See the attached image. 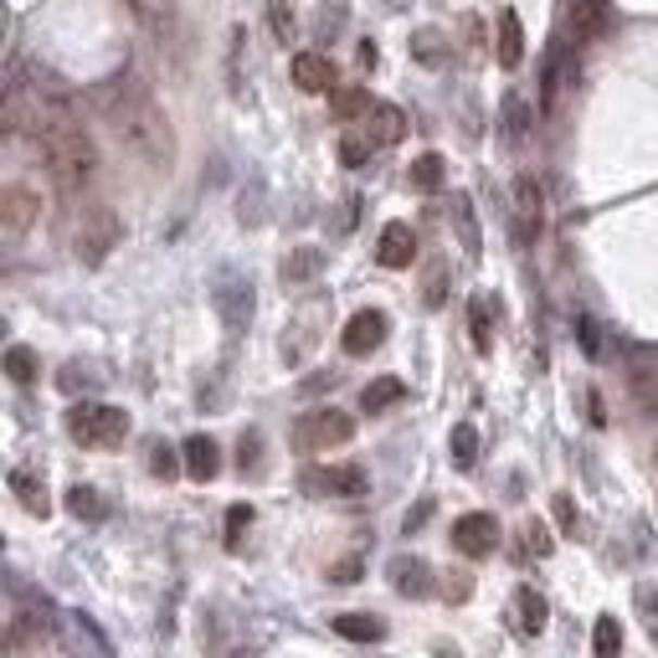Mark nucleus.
I'll return each mask as SVG.
<instances>
[{
    "instance_id": "nucleus-42",
    "label": "nucleus",
    "mask_w": 658,
    "mask_h": 658,
    "mask_svg": "<svg viewBox=\"0 0 658 658\" xmlns=\"http://www.w3.org/2000/svg\"><path fill=\"white\" fill-rule=\"evenodd\" d=\"M257 453H263V443H257V432H248V438L237 443V464L252 468V464H257Z\"/></svg>"
},
{
    "instance_id": "nucleus-33",
    "label": "nucleus",
    "mask_w": 658,
    "mask_h": 658,
    "mask_svg": "<svg viewBox=\"0 0 658 658\" xmlns=\"http://www.w3.org/2000/svg\"><path fill=\"white\" fill-rule=\"evenodd\" d=\"M422 299H427V309H443L447 304V263H427Z\"/></svg>"
},
{
    "instance_id": "nucleus-11",
    "label": "nucleus",
    "mask_w": 658,
    "mask_h": 658,
    "mask_svg": "<svg viewBox=\"0 0 658 658\" xmlns=\"http://www.w3.org/2000/svg\"><path fill=\"white\" fill-rule=\"evenodd\" d=\"M376 257H381V268H412V257H417V232H412L407 222H387V227H381V242H376Z\"/></svg>"
},
{
    "instance_id": "nucleus-19",
    "label": "nucleus",
    "mask_w": 658,
    "mask_h": 658,
    "mask_svg": "<svg viewBox=\"0 0 658 658\" xmlns=\"http://www.w3.org/2000/svg\"><path fill=\"white\" fill-rule=\"evenodd\" d=\"M366 124H370V144H396V139L407 135V114L396 103H376L366 114Z\"/></svg>"
},
{
    "instance_id": "nucleus-10",
    "label": "nucleus",
    "mask_w": 658,
    "mask_h": 658,
    "mask_svg": "<svg viewBox=\"0 0 658 658\" xmlns=\"http://www.w3.org/2000/svg\"><path fill=\"white\" fill-rule=\"evenodd\" d=\"M387 329L391 319L381 309H360V314H350V325H345V355H370V350H381V340H387Z\"/></svg>"
},
{
    "instance_id": "nucleus-25",
    "label": "nucleus",
    "mask_w": 658,
    "mask_h": 658,
    "mask_svg": "<svg viewBox=\"0 0 658 658\" xmlns=\"http://www.w3.org/2000/svg\"><path fill=\"white\" fill-rule=\"evenodd\" d=\"M592 658H622V622L612 612L592 622Z\"/></svg>"
},
{
    "instance_id": "nucleus-9",
    "label": "nucleus",
    "mask_w": 658,
    "mask_h": 658,
    "mask_svg": "<svg viewBox=\"0 0 658 658\" xmlns=\"http://www.w3.org/2000/svg\"><path fill=\"white\" fill-rule=\"evenodd\" d=\"M545 227V195L535 186V175H520L515 180V237L530 242V237H541Z\"/></svg>"
},
{
    "instance_id": "nucleus-17",
    "label": "nucleus",
    "mask_w": 658,
    "mask_h": 658,
    "mask_svg": "<svg viewBox=\"0 0 658 658\" xmlns=\"http://www.w3.org/2000/svg\"><path fill=\"white\" fill-rule=\"evenodd\" d=\"M5 484H11V494H16V499L26 504L31 515H41V520H47V509H52V494H47V484H41L31 468H11V479H5Z\"/></svg>"
},
{
    "instance_id": "nucleus-12",
    "label": "nucleus",
    "mask_w": 658,
    "mask_h": 658,
    "mask_svg": "<svg viewBox=\"0 0 658 658\" xmlns=\"http://www.w3.org/2000/svg\"><path fill=\"white\" fill-rule=\"evenodd\" d=\"M180 458H186V473H191L195 484H212L216 473H222V447H216V438H206V432L186 438Z\"/></svg>"
},
{
    "instance_id": "nucleus-23",
    "label": "nucleus",
    "mask_w": 658,
    "mask_h": 658,
    "mask_svg": "<svg viewBox=\"0 0 658 658\" xmlns=\"http://www.w3.org/2000/svg\"><path fill=\"white\" fill-rule=\"evenodd\" d=\"M520 58H524L520 11H504V16H499V67H520Z\"/></svg>"
},
{
    "instance_id": "nucleus-41",
    "label": "nucleus",
    "mask_w": 658,
    "mask_h": 658,
    "mask_svg": "<svg viewBox=\"0 0 658 658\" xmlns=\"http://www.w3.org/2000/svg\"><path fill=\"white\" fill-rule=\"evenodd\" d=\"M556 520H561V530L566 535H577V504H571V494H556Z\"/></svg>"
},
{
    "instance_id": "nucleus-28",
    "label": "nucleus",
    "mask_w": 658,
    "mask_h": 658,
    "mask_svg": "<svg viewBox=\"0 0 658 658\" xmlns=\"http://www.w3.org/2000/svg\"><path fill=\"white\" fill-rule=\"evenodd\" d=\"M376 103H370V93L366 88H334L329 93V114L334 118H360V114H370Z\"/></svg>"
},
{
    "instance_id": "nucleus-18",
    "label": "nucleus",
    "mask_w": 658,
    "mask_h": 658,
    "mask_svg": "<svg viewBox=\"0 0 658 658\" xmlns=\"http://www.w3.org/2000/svg\"><path fill=\"white\" fill-rule=\"evenodd\" d=\"M412 58L422 62V67H447L453 41H447L438 26H417V31H412Z\"/></svg>"
},
{
    "instance_id": "nucleus-13",
    "label": "nucleus",
    "mask_w": 658,
    "mask_h": 658,
    "mask_svg": "<svg viewBox=\"0 0 658 658\" xmlns=\"http://www.w3.org/2000/svg\"><path fill=\"white\" fill-rule=\"evenodd\" d=\"M387 577L402 597H432V566L417 561V556H396V561L387 566Z\"/></svg>"
},
{
    "instance_id": "nucleus-38",
    "label": "nucleus",
    "mask_w": 658,
    "mask_h": 658,
    "mask_svg": "<svg viewBox=\"0 0 658 658\" xmlns=\"http://www.w3.org/2000/svg\"><path fill=\"white\" fill-rule=\"evenodd\" d=\"M248 524H252V504H232V509H227V545H232V551H242Z\"/></svg>"
},
{
    "instance_id": "nucleus-30",
    "label": "nucleus",
    "mask_w": 658,
    "mask_h": 658,
    "mask_svg": "<svg viewBox=\"0 0 658 658\" xmlns=\"http://www.w3.org/2000/svg\"><path fill=\"white\" fill-rule=\"evenodd\" d=\"M67 509H73L78 520H103V515H109L103 494H98V489H88V484H73V489H67Z\"/></svg>"
},
{
    "instance_id": "nucleus-44",
    "label": "nucleus",
    "mask_w": 658,
    "mask_h": 658,
    "mask_svg": "<svg viewBox=\"0 0 658 658\" xmlns=\"http://www.w3.org/2000/svg\"><path fill=\"white\" fill-rule=\"evenodd\" d=\"M427 515H432V499H422V504H417V509H412V515H407V535H412V530H422V524H427Z\"/></svg>"
},
{
    "instance_id": "nucleus-1",
    "label": "nucleus",
    "mask_w": 658,
    "mask_h": 658,
    "mask_svg": "<svg viewBox=\"0 0 658 658\" xmlns=\"http://www.w3.org/2000/svg\"><path fill=\"white\" fill-rule=\"evenodd\" d=\"M98 114L109 118L114 139L129 150L135 160H144L150 170H170L175 165V135H170V118L160 114L155 93L135 78V73H118L103 88H93Z\"/></svg>"
},
{
    "instance_id": "nucleus-8",
    "label": "nucleus",
    "mask_w": 658,
    "mask_h": 658,
    "mask_svg": "<svg viewBox=\"0 0 658 658\" xmlns=\"http://www.w3.org/2000/svg\"><path fill=\"white\" fill-rule=\"evenodd\" d=\"M304 489L309 494H345V499H355V494L370 489V479L360 464H334V468H309L304 473Z\"/></svg>"
},
{
    "instance_id": "nucleus-16",
    "label": "nucleus",
    "mask_w": 658,
    "mask_h": 658,
    "mask_svg": "<svg viewBox=\"0 0 658 658\" xmlns=\"http://www.w3.org/2000/svg\"><path fill=\"white\" fill-rule=\"evenodd\" d=\"M329 628H334L345 643H381L387 638V622L376 618V612H340Z\"/></svg>"
},
{
    "instance_id": "nucleus-32",
    "label": "nucleus",
    "mask_w": 658,
    "mask_h": 658,
    "mask_svg": "<svg viewBox=\"0 0 658 658\" xmlns=\"http://www.w3.org/2000/svg\"><path fill=\"white\" fill-rule=\"evenodd\" d=\"M5 376H11L16 387H31V381H37V350H26V345L5 350Z\"/></svg>"
},
{
    "instance_id": "nucleus-3",
    "label": "nucleus",
    "mask_w": 658,
    "mask_h": 658,
    "mask_svg": "<svg viewBox=\"0 0 658 658\" xmlns=\"http://www.w3.org/2000/svg\"><path fill=\"white\" fill-rule=\"evenodd\" d=\"M350 438H355V422L340 407H319L293 427V443L304 447V453H329V447H345Z\"/></svg>"
},
{
    "instance_id": "nucleus-40",
    "label": "nucleus",
    "mask_w": 658,
    "mask_h": 658,
    "mask_svg": "<svg viewBox=\"0 0 658 658\" xmlns=\"http://www.w3.org/2000/svg\"><path fill=\"white\" fill-rule=\"evenodd\" d=\"M577 329H581V350L592 355V360H602V340H597V319L592 314H581L577 319Z\"/></svg>"
},
{
    "instance_id": "nucleus-14",
    "label": "nucleus",
    "mask_w": 658,
    "mask_h": 658,
    "mask_svg": "<svg viewBox=\"0 0 658 658\" xmlns=\"http://www.w3.org/2000/svg\"><path fill=\"white\" fill-rule=\"evenodd\" d=\"M293 83L304 93H334V62L325 52H299L293 58Z\"/></svg>"
},
{
    "instance_id": "nucleus-43",
    "label": "nucleus",
    "mask_w": 658,
    "mask_h": 658,
    "mask_svg": "<svg viewBox=\"0 0 658 658\" xmlns=\"http://www.w3.org/2000/svg\"><path fill=\"white\" fill-rule=\"evenodd\" d=\"M473 597V581L468 577H447V602H468Z\"/></svg>"
},
{
    "instance_id": "nucleus-24",
    "label": "nucleus",
    "mask_w": 658,
    "mask_h": 658,
    "mask_svg": "<svg viewBox=\"0 0 658 658\" xmlns=\"http://www.w3.org/2000/svg\"><path fill=\"white\" fill-rule=\"evenodd\" d=\"M443 175H447V160L443 155H417L412 160V170H407V180H412V191H443Z\"/></svg>"
},
{
    "instance_id": "nucleus-36",
    "label": "nucleus",
    "mask_w": 658,
    "mask_h": 658,
    "mask_svg": "<svg viewBox=\"0 0 658 658\" xmlns=\"http://www.w3.org/2000/svg\"><path fill=\"white\" fill-rule=\"evenodd\" d=\"M520 551H524V556H551V551H556V545H551V530H545L541 520H524Z\"/></svg>"
},
{
    "instance_id": "nucleus-4",
    "label": "nucleus",
    "mask_w": 658,
    "mask_h": 658,
    "mask_svg": "<svg viewBox=\"0 0 658 658\" xmlns=\"http://www.w3.org/2000/svg\"><path fill=\"white\" fill-rule=\"evenodd\" d=\"M118 237H124V222H118L109 206H93V212L78 222V242H73V248H78V263L83 268H98V263L118 248Z\"/></svg>"
},
{
    "instance_id": "nucleus-15",
    "label": "nucleus",
    "mask_w": 658,
    "mask_h": 658,
    "mask_svg": "<svg viewBox=\"0 0 658 658\" xmlns=\"http://www.w3.org/2000/svg\"><path fill=\"white\" fill-rule=\"evenodd\" d=\"M545 622H551L545 597L535 586H520V592H515V628H520L524 638H535V633H545Z\"/></svg>"
},
{
    "instance_id": "nucleus-27",
    "label": "nucleus",
    "mask_w": 658,
    "mask_h": 658,
    "mask_svg": "<svg viewBox=\"0 0 658 658\" xmlns=\"http://www.w3.org/2000/svg\"><path fill=\"white\" fill-rule=\"evenodd\" d=\"M129 11H135L155 37H165V31L175 26V5H170V0H129Z\"/></svg>"
},
{
    "instance_id": "nucleus-31",
    "label": "nucleus",
    "mask_w": 658,
    "mask_h": 658,
    "mask_svg": "<svg viewBox=\"0 0 658 658\" xmlns=\"http://www.w3.org/2000/svg\"><path fill=\"white\" fill-rule=\"evenodd\" d=\"M447 447H453V464H458V468H473V464H479V427L458 422V427H453V443H447Z\"/></svg>"
},
{
    "instance_id": "nucleus-7",
    "label": "nucleus",
    "mask_w": 658,
    "mask_h": 658,
    "mask_svg": "<svg viewBox=\"0 0 658 658\" xmlns=\"http://www.w3.org/2000/svg\"><path fill=\"white\" fill-rule=\"evenodd\" d=\"M216 309H222V319H227V329H248L252 319V283L242 278V273H216Z\"/></svg>"
},
{
    "instance_id": "nucleus-26",
    "label": "nucleus",
    "mask_w": 658,
    "mask_h": 658,
    "mask_svg": "<svg viewBox=\"0 0 658 658\" xmlns=\"http://www.w3.org/2000/svg\"><path fill=\"white\" fill-rule=\"evenodd\" d=\"M453 222H458V237H464V252L468 257H479L484 242H479V222H473V201L464 191H453Z\"/></svg>"
},
{
    "instance_id": "nucleus-20",
    "label": "nucleus",
    "mask_w": 658,
    "mask_h": 658,
    "mask_svg": "<svg viewBox=\"0 0 658 658\" xmlns=\"http://www.w3.org/2000/svg\"><path fill=\"white\" fill-rule=\"evenodd\" d=\"M468 329H473V350L489 355L494 350V304H489V293H473L468 299Z\"/></svg>"
},
{
    "instance_id": "nucleus-34",
    "label": "nucleus",
    "mask_w": 658,
    "mask_h": 658,
    "mask_svg": "<svg viewBox=\"0 0 658 658\" xmlns=\"http://www.w3.org/2000/svg\"><path fill=\"white\" fill-rule=\"evenodd\" d=\"M268 31H273V41H278V47H289V41H293V31H299V26H293L289 0H268Z\"/></svg>"
},
{
    "instance_id": "nucleus-29",
    "label": "nucleus",
    "mask_w": 658,
    "mask_h": 658,
    "mask_svg": "<svg viewBox=\"0 0 658 658\" xmlns=\"http://www.w3.org/2000/svg\"><path fill=\"white\" fill-rule=\"evenodd\" d=\"M319 268H325L319 248H299V252H289V263H283V283H309Z\"/></svg>"
},
{
    "instance_id": "nucleus-21",
    "label": "nucleus",
    "mask_w": 658,
    "mask_h": 658,
    "mask_svg": "<svg viewBox=\"0 0 658 658\" xmlns=\"http://www.w3.org/2000/svg\"><path fill=\"white\" fill-rule=\"evenodd\" d=\"M402 396H407L402 376H376V381H370V387L360 391V407H366L370 417H376V412H391L396 402H402Z\"/></svg>"
},
{
    "instance_id": "nucleus-37",
    "label": "nucleus",
    "mask_w": 658,
    "mask_h": 658,
    "mask_svg": "<svg viewBox=\"0 0 658 658\" xmlns=\"http://www.w3.org/2000/svg\"><path fill=\"white\" fill-rule=\"evenodd\" d=\"M370 150H376L370 139H360V135H345V139H340V165H350V170H360V165H366V160H370Z\"/></svg>"
},
{
    "instance_id": "nucleus-39",
    "label": "nucleus",
    "mask_w": 658,
    "mask_h": 658,
    "mask_svg": "<svg viewBox=\"0 0 658 658\" xmlns=\"http://www.w3.org/2000/svg\"><path fill=\"white\" fill-rule=\"evenodd\" d=\"M150 473H155V479H175V473H180V458H175L170 443H155V447H150Z\"/></svg>"
},
{
    "instance_id": "nucleus-45",
    "label": "nucleus",
    "mask_w": 658,
    "mask_h": 658,
    "mask_svg": "<svg viewBox=\"0 0 658 658\" xmlns=\"http://www.w3.org/2000/svg\"><path fill=\"white\" fill-rule=\"evenodd\" d=\"M376 58H381V52H376V41H360V62H366V67H376Z\"/></svg>"
},
{
    "instance_id": "nucleus-2",
    "label": "nucleus",
    "mask_w": 658,
    "mask_h": 658,
    "mask_svg": "<svg viewBox=\"0 0 658 658\" xmlns=\"http://www.w3.org/2000/svg\"><path fill=\"white\" fill-rule=\"evenodd\" d=\"M67 432L83 447H118L129 438V417L118 407H109V402H78L67 412Z\"/></svg>"
},
{
    "instance_id": "nucleus-6",
    "label": "nucleus",
    "mask_w": 658,
    "mask_h": 658,
    "mask_svg": "<svg viewBox=\"0 0 658 658\" xmlns=\"http://www.w3.org/2000/svg\"><path fill=\"white\" fill-rule=\"evenodd\" d=\"M37 216H41V195L31 191V186H5V191H0V232L11 237V242L31 232Z\"/></svg>"
},
{
    "instance_id": "nucleus-22",
    "label": "nucleus",
    "mask_w": 658,
    "mask_h": 658,
    "mask_svg": "<svg viewBox=\"0 0 658 658\" xmlns=\"http://www.w3.org/2000/svg\"><path fill=\"white\" fill-rule=\"evenodd\" d=\"M571 31H577V41H592L607 31V0H577L571 5Z\"/></svg>"
},
{
    "instance_id": "nucleus-35",
    "label": "nucleus",
    "mask_w": 658,
    "mask_h": 658,
    "mask_svg": "<svg viewBox=\"0 0 658 658\" xmlns=\"http://www.w3.org/2000/svg\"><path fill=\"white\" fill-rule=\"evenodd\" d=\"M504 129H509V135L515 139H524V129H530V109H524V98L520 93H504Z\"/></svg>"
},
{
    "instance_id": "nucleus-5",
    "label": "nucleus",
    "mask_w": 658,
    "mask_h": 658,
    "mask_svg": "<svg viewBox=\"0 0 658 658\" xmlns=\"http://www.w3.org/2000/svg\"><path fill=\"white\" fill-rule=\"evenodd\" d=\"M453 545L464 551L468 561H484V556H494V545H499V520L484 515V509L458 515V520H453Z\"/></svg>"
}]
</instances>
